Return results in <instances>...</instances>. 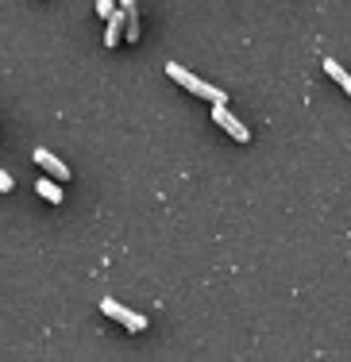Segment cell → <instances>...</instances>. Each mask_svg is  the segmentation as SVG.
Listing matches in <instances>:
<instances>
[{"label": "cell", "instance_id": "1", "mask_svg": "<svg viewBox=\"0 0 351 362\" xmlns=\"http://www.w3.org/2000/svg\"><path fill=\"white\" fill-rule=\"evenodd\" d=\"M166 77H170V81H178L185 93H193V97H205V100H212V105H217V100H224V105H228V97L217 89V85L201 81L197 74H190L185 66H178V62H170V66H166Z\"/></svg>", "mask_w": 351, "mask_h": 362}, {"label": "cell", "instance_id": "2", "mask_svg": "<svg viewBox=\"0 0 351 362\" xmlns=\"http://www.w3.org/2000/svg\"><path fill=\"white\" fill-rule=\"evenodd\" d=\"M100 313L108 316V320H116V324H124L127 332H143V327H147V316H139V313H132V308H124L120 305V300H100Z\"/></svg>", "mask_w": 351, "mask_h": 362}, {"label": "cell", "instance_id": "3", "mask_svg": "<svg viewBox=\"0 0 351 362\" xmlns=\"http://www.w3.org/2000/svg\"><path fill=\"white\" fill-rule=\"evenodd\" d=\"M212 124H217V127H224V132L232 135L236 143H251V132H247V127L239 124V119L232 116V112L224 108V100H217V105H212Z\"/></svg>", "mask_w": 351, "mask_h": 362}, {"label": "cell", "instance_id": "4", "mask_svg": "<svg viewBox=\"0 0 351 362\" xmlns=\"http://www.w3.org/2000/svg\"><path fill=\"white\" fill-rule=\"evenodd\" d=\"M31 158H35V166H39L47 177H54V181H70V166H66V162L58 158V154H50L47 146H39V151L31 154Z\"/></svg>", "mask_w": 351, "mask_h": 362}, {"label": "cell", "instance_id": "5", "mask_svg": "<svg viewBox=\"0 0 351 362\" xmlns=\"http://www.w3.org/2000/svg\"><path fill=\"white\" fill-rule=\"evenodd\" d=\"M124 16H127L124 8H113V12L105 16V20H108V23H105V47H108V50H113L116 42H120V35H124Z\"/></svg>", "mask_w": 351, "mask_h": 362}, {"label": "cell", "instance_id": "6", "mask_svg": "<svg viewBox=\"0 0 351 362\" xmlns=\"http://www.w3.org/2000/svg\"><path fill=\"white\" fill-rule=\"evenodd\" d=\"M324 74H328L332 77V81H336L340 85V89H344L347 93V97H351V74L344 70V66H340L336 62V58H324Z\"/></svg>", "mask_w": 351, "mask_h": 362}, {"label": "cell", "instance_id": "7", "mask_svg": "<svg viewBox=\"0 0 351 362\" xmlns=\"http://www.w3.org/2000/svg\"><path fill=\"white\" fill-rule=\"evenodd\" d=\"M35 193L42 197V201H50V204H62V185H58L54 177H39L35 181Z\"/></svg>", "mask_w": 351, "mask_h": 362}, {"label": "cell", "instance_id": "8", "mask_svg": "<svg viewBox=\"0 0 351 362\" xmlns=\"http://www.w3.org/2000/svg\"><path fill=\"white\" fill-rule=\"evenodd\" d=\"M12 185H16V181H12V174H8V170H0V193H8Z\"/></svg>", "mask_w": 351, "mask_h": 362}, {"label": "cell", "instance_id": "9", "mask_svg": "<svg viewBox=\"0 0 351 362\" xmlns=\"http://www.w3.org/2000/svg\"><path fill=\"white\" fill-rule=\"evenodd\" d=\"M116 8V0H97V16H108Z\"/></svg>", "mask_w": 351, "mask_h": 362}]
</instances>
